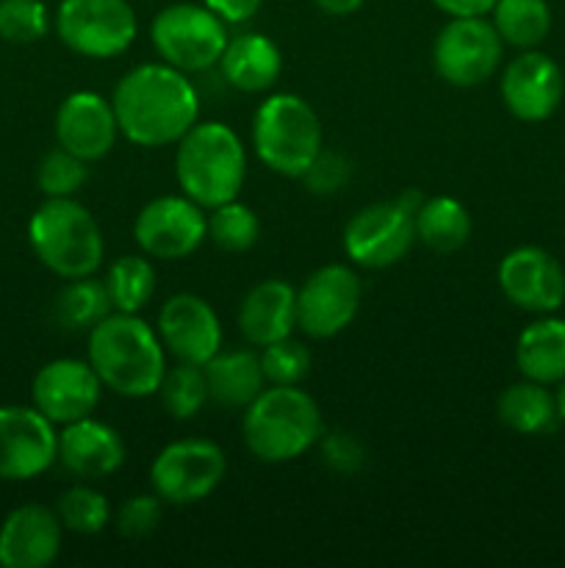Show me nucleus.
Listing matches in <instances>:
<instances>
[{
  "label": "nucleus",
  "instance_id": "33",
  "mask_svg": "<svg viewBox=\"0 0 565 568\" xmlns=\"http://www.w3.org/2000/svg\"><path fill=\"white\" fill-rule=\"evenodd\" d=\"M55 514H59L64 530L78 536H97L105 530L111 519V508L105 494L92 486H72L55 499Z\"/></svg>",
  "mask_w": 565,
  "mask_h": 568
},
{
  "label": "nucleus",
  "instance_id": "38",
  "mask_svg": "<svg viewBox=\"0 0 565 568\" xmlns=\"http://www.w3.org/2000/svg\"><path fill=\"white\" fill-rule=\"evenodd\" d=\"M347 178L349 161L343 155L332 153V150H321L314 164L308 166V172L302 175V181L308 183V189L314 194H336L347 183Z\"/></svg>",
  "mask_w": 565,
  "mask_h": 568
},
{
  "label": "nucleus",
  "instance_id": "39",
  "mask_svg": "<svg viewBox=\"0 0 565 568\" xmlns=\"http://www.w3.org/2000/svg\"><path fill=\"white\" fill-rule=\"evenodd\" d=\"M321 455H325V464L330 466V469L336 471H343V475H355V471L363 466V447H360V442L355 436H349V433H321Z\"/></svg>",
  "mask_w": 565,
  "mask_h": 568
},
{
  "label": "nucleus",
  "instance_id": "6",
  "mask_svg": "<svg viewBox=\"0 0 565 568\" xmlns=\"http://www.w3.org/2000/svg\"><path fill=\"white\" fill-rule=\"evenodd\" d=\"M253 148L271 172L282 178H302L325 150L319 114L299 94H271L253 116Z\"/></svg>",
  "mask_w": 565,
  "mask_h": 568
},
{
  "label": "nucleus",
  "instance_id": "41",
  "mask_svg": "<svg viewBox=\"0 0 565 568\" xmlns=\"http://www.w3.org/2000/svg\"><path fill=\"white\" fill-rule=\"evenodd\" d=\"M435 9L449 17H485L496 6V0H430Z\"/></svg>",
  "mask_w": 565,
  "mask_h": 568
},
{
  "label": "nucleus",
  "instance_id": "20",
  "mask_svg": "<svg viewBox=\"0 0 565 568\" xmlns=\"http://www.w3.org/2000/svg\"><path fill=\"white\" fill-rule=\"evenodd\" d=\"M59 514L44 505H20L0 525V566L48 568L61 552Z\"/></svg>",
  "mask_w": 565,
  "mask_h": 568
},
{
  "label": "nucleus",
  "instance_id": "18",
  "mask_svg": "<svg viewBox=\"0 0 565 568\" xmlns=\"http://www.w3.org/2000/svg\"><path fill=\"white\" fill-rule=\"evenodd\" d=\"M504 109L521 122H543L559 109L565 78L557 61L541 50H524L502 72Z\"/></svg>",
  "mask_w": 565,
  "mask_h": 568
},
{
  "label": "nucleus",
  "instance_id": "43",
  "mask_svg": "<svg viewBox=\"0 0 565 568\" xmlns=\"http://www.w3.org/2000/svg\"><path fill=\"white\" fill-rule=\"evenodd\" d=\"M557 397V410H559V422H565V377L559 381V392L554 394Z\"/></svg>",
  "mask_w": 565,
  "mask_h": 568
},
{
  "label": "nucleus",
  "instance_id": "14",
  "mask_svg": "<svg viewBox=\"0 0 565 568\" xmlns=\"http://www.w3.org/2000/svg\"><path fill=\"white\" fill-rule=\"evenodd\" d=\"M59 460L55 425L31 405H0V480H33Z\"/></svg>",
  "mask_w": 565,
  "mask_h": 568
},
{
  "label": "nucleus",
  "instance_id": "9",
  "mask_svg": "<svg viewBox=\"0 0 565 568\" xmlns=\"http://www.w3.org/2000/svg\"><path fill=\"white\" fill-rule=\"evenodd\" d=\"M227 458L219 444L208 438H183L172 442L155 455L150 466V483L161 503L183 508L210 497L225 480Z\"/></svg>",
  "mask_w": 565,
  "mask_h": 568
},
{
  "label": "nucleus",
  "instance_id": "22",
  "mask_svg": "<svg viewBox=\"0 0 565 568\" xmlns=\"http://www.w3.org/2000/svg\"><path fill=\"white\" fill-rule=\"evenodd\" d=\"M297 327V288L286 281H260L238 305V331L255 347L288 338Z\"/></svg>",
  "mask_w": 565,
  "mask_h": 568
},
{
  "label": "nucleus",
  "instance_id": "13",
  "mask_svg": "<svg viewBox=\"0 0 565 568\" xmlns=\"http://www.w3.org/2000/svg\"><path fill=\"white\" fill-rule=\"evenodd\" d=\"M363 286L343 264L319 266L297 288V327L310 338H332L347 331L358 316Z\"/></svg>",
  "mask_w": 565,
  "mask_h": 568
},
{
  "label": "nucleus",
  "instance_id": "2",
  "mask_svg": "<svg viewBox=\"0 0 565 568\" xmlns=\"http://www.w3.org/2000/svg\"><path fill=\"white\" fill-rule=\"evenodd\" d=\"M89 364L109 392L144 399L158 392L166 349L158 333L138 314L111 311L89 331Z\"/></svg>",
  "mask_w": 565,
  "mask_h": 568
},
{
  "label": "nucleus",
  "instance_id": "31",
  "mask_svg": "<svg viewBox=\"0 0 565 568\" xmlns=\"http://www.w3.org/2000/svg\"><path fill=\"white\" fill-rule=\"evenodd\" d=\"M155 394L172 419H192L205 408V403H210L203 366L181 364V361L175 366H166Z\"/></svg>",
  "mask_w": 565,
  "mask_h": 568
},
{
  "label": "nucleus",
  "instance_id": "17",
  "mask_svg": "<svg viewBox=\"0 0 565 568\" xmlns=\"http://www.w3.org/2000/svg\"><path fill=\"white\" fill-rule=\"evenodd\" d=\"M499 288L530 314H554L565 303V270L548 250L515 247L499 264Z\"/></svg>",
  "mask_w": 565,
  "mask_h": 568
},
{
  "label": "nucleus",
  "instance_id": "1",
  "mask_svg": "<svg viewBox=\"0 0 565 568\" xmlns=\"http://www.w3.org/2000/svg\"><path fill=\"white\" fill-rule=\"evenodd\" d=\"M116 125L138 148H166L197 122L199 98L186 72L170 64H138L111 94Z\"/></svg>",
  "mask_w": 565,
  "mask_h": 568
},
{
  "label": "nucleus",
  "instance_id": "29",
  "mask_svg": "<svg viewBox=\"0 0 565 568\" xmlns=\"http://www.w3.org/2000/svg\"><path fill=\"white\" fill-rule=\"evenodd\" d=\"M103 283L111 308L138 314L155 294V266L144 255H122L109 266Z\"/></svg>",
  "mask_w": 565,
  "mask_h": 568
},
{
  "label": "nucleus",
  "instance_id": "30",
  "mask_svg": "<svg viewBox=\"0 0 565 568\" xmlns=\"http://www.w3.org/2000/svg\"><path fill=\"white\" fill-rule=\"evenodd\" d=\"M111 300L105 283L89 277H75L55 297V320L70 331H92L97 322L111 314Z\"/></svg>",
  "mask_w": 565,
  "mask_h": 568
},
{
  "label": "nucleus",
  "instance_id": "28",
  "mask_svg": "<svg viewBox=\"0 0 565 568\" xmlns=\"http://www.w3.org/2000/svg\"><path fill=\"white\" fill-rule=\"evenodd\" d=\"M491 14L502 42L521 50L537 48L552 31V9L546 0H496Z\"/></svg>",
  "mask_w": 565,
  "mask_h": 568
},
{
  "label": "nucleus",
  "instance_id": "11",
  "mask_svg": "<svg viewBox=\"0 0 565 568\" xmlns=\"http://www.w3.org/2000/svg\"><path fill=\"white\" fill-rule=\"evenodd\" d=\"M415 244V214L399 200L360 209L343 227V253L366 270L399 264Z\"/></svg>",
  "mask_w": 565,
  "mask_h": 568
},
{
  "label": "nucleus",
  "instance_id": "34",
  "mask_svg": "<svg viewBox=\"0 0 565 568\" xmlns=\"http://www.w3.org/2000/svg\"><path fill=\"white\" fill-rule=\"evenodd\" d=\"M50 14L42 0H0V39L33 44L48 33Z\"/></svg>",
  "mask_w": 565,
  "mask_h": 568
},
{
  "label": "nucleus",
  "instance_id": "32",
  "mask_svg": "<svg viewBox=\"0 0 565 568\" xmlns=\"http://www.w3.org/2000/svg\"><path fill=\"white\" fill-rule=\"evenodd\" d=\"M260 236V222L249 205L227 200L208 214V239L225 253H247Z\"/></svg>",
  "mask_w": 565,
  "mask_h": 568
},
{
  "label": "nucleus",
  "instance_id": "24",
  "mask_svg": "<svg viewBox=\"0 0 565 568\" xmlns=\"http://www.w3.org/2000/svg\"><path fill=\"white\" fill-rule=\"evenodd\" d=\"M205 383H208V399L222 408H247L255 397L266 388L260 355L249 349H230L216 353L208 364H203Z\"/></svg>",
  "mask_w": 565,
  "mask_h": 568
},
{
  "label": "nucleus",
  "instance_id": "4",
  "mask_svg": "<svg viewBox=\"0 0 565 568\" xmlns=\"http://www.w3.org/2000/svg\"><path fill=\"white\" fill-rule=\"evenodd\" d=\"M244 444L264 464H288L321 438V410L299 386H269L244 408Z\"/></svg>",
  "mask_w": 565,
  "mask_h": 568
},
{
  "label": "nucleus",
  "instance_id": "5",
  "mask_svg": "<svg viewBox=\"0 0 565 568\" xmlns=\"http://www.w3.org/2000/svg\"><path fill=\"white\" fill-rule=\"evenodd\" d=\"M37 258L64 281L89 277L103 266V233L86 205L72 197H48L28 222Z\"/></svg>",
  "mask_w": 565,
  "mask_h": 568
},
{
  "label": "nucleus",
  "instance_id": "42",
  "mask_svg": "<svg viewBox=\"0 0 565 568\" xmlns=\"http://www.w3.org/2000/svg\"><path fill=\"white\" fill-rule=\"evenodd\" d=\"M363 3L366 0H316V6H319V9L330 17L355 14V11H358Z\"/></svg>",
  "mask_w": 565,
  "mask_h": 568
},
{
  "label": "nucleus",
  "instance_id": "37",
  "mask_svg": "<svg viewBox=\"0 0 565 568\" xmlns=\"http://www.w3.org/2000/svg\"><path fill=\"white\" fill-rule=\"evenodd\" d=\"M161 497L158 494H136L125 499L116 510V530L122 538H147L161 525Z\"/></svg>",
  "mask_w": 565,
  "mask_h": 568
},
{
  "label": "nucleus",
  "instance_id": "25",
  "mask_svg": "<svg viewBox=\"0 0 565 568\" xmlns=\"http://www.w3.org/2000/svg\"><path fill=\"white\" fill-rule=\"evenodd\" d=\"M515 366L526 381L554 386L565 377V322L554 316L532 322L515 342Z\"/></svg>",
  "mask_w": 565,
  "mask_h": 568
},
{
  "label": "nucleus",
  "instance_id": "19",
  "mask_svg": "<svg viewBox=\"0 0 565 568\" xmlns=\"http://www.w3.org/2000/svg\"><path fill=\"white\" fill-rule=\"evenodd\" d=\"M120 125L111 100L97 92H72L55 111V139L59 148L89 161H100L111 153Z\"/></svg>",
  "mask_w": 565,
  "mask_h": 568
},
{
  "label": "nucleus",
  "instance_id": "8",
  "mask_svg": "<svg viewBox=\"0 0 565 568\" xmlns=\"http://www.w3.org/2000/svg\"><path fill=\"white\" fill-rule=\"evenodd\" d=\"M55 33L83 59H114L133 44L138 20L127 0H61Z\"/></svg>",
  "mask_w": 565,
  "mask_h": 568
},
{
  "label": "nucleus",
  "instance_id": "12",
  "mask_svg": "<svg viewBox=\"0 0 565 568\" xmlns=\"http://www.w3.org/2000/svg\"><path fill=\"white\" fill-rule=\"evenodd\" d=\"M133 239L150 258L181 261L208 239V216L186 194H164L142 205L133 222Z\"/></svg>",
  "mask_w": 565,
  "mask_h": 568
},
{
  "label": "nucleus",
  "instance_id": "10",
  "mask_svg": "<svg viewBox=\"0 0 565 568\" xmlns=\"http://www.w3.org/2000/svg\"><path fill=\"white\" fill-rule=\"evenodd\" d=\"M502 50V37L485 17H449L432 44V64L449 87L471 89L493 78Z\"/></svg>",
  "mask_w": 565,
  "mask_h": 568
},
{
  "label": "nucleus",
  "instance_id": "3",
  "mask_svg": "<svg viewBox=\"0 0 565 568\" xmlns=\"http://www.w3.org/2000/svg\"><path fill=\"white\" fill-rule=\"evenodd\" d=\"M177 186L203 209L236 200L247 178V153L225 122H194L181 139L175 153Z\"/></svg>",
  "mask_w": 565,
  "mask_h": 568
},
{
  "label": "nucleus",
  "instance_id": "23",
  "mask_svg": "<svg viewBox=\"0 0 565 568\" xmlns=\"http://www.w3.org/2000/svg\"><path fill=\"white\" fill-rule=\"evenodd\" d=\"M219 72L238 92H266L282 72V53L266 33L247 31L227 39L219 59Z\"/></svg>",
  "mask_w": 565,
  "mask_h": 568
},
{
  "label": "nucleus",
  "instance_id": "36",
  "mask_svg": "<svg viewBox=\"0 0 565 568\" xmlns=\"http://www.w3.org/2000/svg\"><path fill=\"white\" fill-rule=\"evenodd\" d=\"M260 366H264L266 383L271 386H299L310 372V353L305 344L288 336L264 347Z\"/></svg>",
  "mask_w": 565,
  "mask_h": 568
},
{
  "label": "nucleus",
  "instance_id": "40",
  "mask_svg": "<svg viewBox=\"0 0 565 568\" xmlns=\"http://www.w3.org/2000/svg\"><path fill=\"white\" fill-rule=\"evenodd\" d=\"M214 14H219L227 26H242V22L253 20L260 11L264 0H203Z\"/></svg>",
  "mask_w": 565,
  "mask_h": 568
},
{
  "label": "nucleus",
  "instance_id": "35",
  "mask_svg": "<svg viewBox=\"0 0 565 568\" xmlns=\"http://www.w3.org/2000/svg\"><path fill=\"white\" fill-rule=\"evenodd\" d=\"M37 183L44 197H72L86 183V161L64 148L50 150L39 161Z\"/></svg>",
  "mask_w": 565,
  "mask_h": 568
},
{
  "label": "nucleus",
  "instance_id": "26",
  "mask_svg": "<svg viewBox=\"0 0 565 568\" xmlns=\"http://www.w3.org/2000/svg\"><path fill=\"white\" fill-rule=\"evenodd\" d=\"M496 416L507 430L521 433V436H541V433L554 430L559 422L557 397L548 392V386L524 377L499 394Z\"/></svg>",
  "mask_w": 565,
  "mask_h": 568
},
{
  "label": "nucleus",
  "instance_id": "15",
  "mask_svg": "<svg viewBox=\"0 0 565 568\" xmlns=\"http://www.w3.org/2000/svg\"><path fill=\"white\" fill-rule=\"evenodd\" d=\"M100 394H103V381L89 361L78 358L50 361L31 383L33 408L61 427L92 416L100 405Z\"/></svg>",
  "mask_w": 565,
  "mask_h": 568
},
{
  "label": "nucleus",
  "instance_id": "16",
  "mask_svg": "<svg viewBox=\"0 0 565 568\" xmlns=\"http://www.w3.org/2000/svg\"><path fill=\"white\" fill-rule=\"evenodd\" d=\"M166 355L181 364L203 366L222 349V322L208 300L197 294H175L166 300L155 322Z\"/></svg>",
  "mask_w": 565,
  "mask_h": 568
},
{
  "label": "nucleus",
  "instance_id": "21",
  "mask_svg": "<svg viewBox=\"0 0 565 568\" xmlns=\"http://www.w3.org/2000/svg\"><path fill=\"white\" fill-rule=\"evenodd\" d=\"M125 455L127 449L120 433L92 416L70 422L59 433L61 466L81 480H100V477L114 475L125 464Z\"/></svg>",
  "mask_w": 565,
  "mask_h": 568
},
{
  "label": "nucleus",
  "instance_id": "27",
  "mask_svg": "<svg viewBox=\"0 0 565 568\" xmlns=\"http://www.w3.org/2000/svg\"><path fill=\"white\" fill-rule=\"evenodd\" d=\"M415 239L432 253H458L471 239V216L460 200L438 194L415 211Z\"/></svg>",
  "mask_w": 565,
  "mask_h": 568
},
{
  "label": "nucleus",
  "instance_id": "7",
  "mask_svg": "<svg viewBox=\"0 0 565 568\" xmlns=\"http://www.w3.org/2000/svg\"><path fill=\"white\" fill-rule=\"evenodd\" d=\"M155 53L181 72H205L219 64L227 44V22L208 6L172 3L150 26Z\"/></svg>",
  "mask_w": 565,
  "mask_h": 568
}]
</instances>
